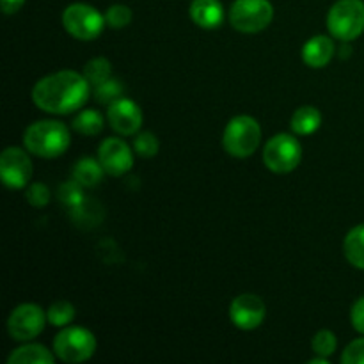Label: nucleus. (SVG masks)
Listing matches in <instances>:
<instances>
[{
  "mask_svg": "<svg viewBox=\"0 0 364 364\" xmlns=\"http://www.w3.org/2000/svg\"><path fill=\"white\" fill-rule=\"evenodd\" d=\"M103 173H105V169H103V166L100 164V160L85 156V159H80L75 164L73 180H77L82 187L92 188L103 180Z\"/></svg>",
  "mask_w": 364,
  "mask_h": 364,
  "instance_id": "18",
  "label": "nucleus"
},
{
  "mask_svg": "<svg viewBox=\"0 0 364 364\" xmlns=\"http://www.w3.org/2000/svg\"><path fill=\"white\" fill-rule=\"evenodd\" d=\"M188 13L192 21L206 31L220 27L226 18V11L220 0H192Z\"/></svg>",
  "mask_w": 364,
  "mask_h": 364,
  "instance_id": "14",
  "label": "nucleus"
},
{
  "mask_svg": "<svg viewBox=\"0 0 364 364\" xmlns=\"http://www.w3.org/2000/svg\"><path fill=\"white\" fill-rule=\"evenodd\" d=\"M70 128L60 121H36L23 132V146L31 155L41 159H57L70 148Z\"/></svg>",
  "mask_w": 364,
  "mask_h": 364,
  "instance_id": "2",
  "label": "nucleus"
},
{
  "mask_svg": "<svg viewBox=\"0 0 364 364\" xmlns=\"http://www.w3.org/2000/svg\"><path fill=\"white\" fill-rule=\"evenodd\" d=\"M159 139L151 134V132H139L135 134L134 139V149L139 156L142 159H151L159 153Z\"/></svg>",
  "mask_w": 364,
  "mask_h": 364,
  "instance_id": "25",
  "label": "nucleus"
},
{
  "mask_svg": "<svg viewBox=\"0 0 364 364\" xmlns=\"http://www.w3.org/2000/svg\"><path fill=\"white\" fill-rule=\"evenodd\" d=\"M63 25L71 38L78 41H92L100 38L105 28V14L96 7L84 2H75L68 6L63 13Z\"/></svg>",
  "mask_w": 364,
  "mask_h": 364,
  "instance_id": "6",
  "label": "nucleus"
},
{
  "mask_svg": "<svg viewBox=\"0 0 364 364\" xmlns=\"http://www.w3.org/2000/svg\"><path fill=\"white\" fill-rule=\"evenodd\" d=\"M267 316L265 302L255 294H242L233 299L230 306V318L235 327L242 331H252L263 323Z\"/></svg>",
  "mask_w": 364,
  "mask_h": 364,
  "instance_id": "11",
  "label": "nucleus"
},
{
  "mask_svg": "<svg viewBox=\"0 0 364 364\" xmlns=\"http://www.w3.org/2000/svg\"><path fill=\"white\" fill-rule=\"evenodd\" d=\"M262 142V127L251 116H237L226 124L223 146L228 155L235 159H247Z\"/></svg>",
  "mask_w": 364,
  "mask_h": 364,
  "instance_id": "3",
  "label": "nucleus"
},
{
  "mask_svg": "<svg viewBox=\"0 0 364 364\" xmlns=\"http://www.w3.org/2000/svg\"><path fill=\"white\" fill-rule=\"evenodd\" d=\"M350 320L354 329L358 331V333L364 334V297L359 299V301L352 306Z\"/></svg>",
  "mask_w": 364,
  "mask_h": 364,
  "instance_id": "30",
  "label": "nucleus"
},
{
  "mask_svg": "<svg viewBox=\"0 0 364 364\" xmlns=\"http://www.w3.org/2000/svg\"><path fill=\"white\" fill-rule=\"evenodd\" d=\"M53 361H55V355L48 348L38 343L23 345L11 352V355L7 358L9 364H52Z\"/></svg>",
  "mask_w": 364,
  "mask_h": 364,
  "instance_id": "17",
  "label": "nucleus"
},
{
  "mask_svg": "<svg viewBox=\"0 0 364 364\" xmlns=\"http://www.w3.org/2000/svg\"><path fill=\"white\" fill-rule=\"evenodd\" d=\"M82 185L77 180H70L66 183L60 185L59 198L64 205L71 206V208H78L84 203V192H82Z\"/></svg>",
  "mask_w": 364,
  "mask_h": 364,
  "instance_id": "26",
  "label": "nucleus"
},
{
  "mask_svg": "<svg viewBox=\"0 0 364 364\" xmlns=\"http://www.w3.org/2000/svg\"><path fill=\"white\" fill-rule=\"evenodd\" d=\"M343 251L352 267L364 270V224L348 231L343 242Z\"/></svg>",
  "mask_w": 364,
  "mask_h": 364,
  "instance_id": "19",
  "label": "nucleus"
},
{
  "mask_svg": "<svg viewBox=\"0 0 364 364\" xmlns=\"http://www.w3.org/2000/svg\"><path fill=\"white\" fill-rule=\"evenodd\" d=\"M25 0H0L4 14H16L23 7Z\"/></svg>",
  "mask_w": 364,
  "mask_h": 364,
  "instance_id": "31",
  "label": "nucleus"
},
{
  "mask_svg": "<svg viewBox=\"0 0 364 364\" xmlns=\"http://www.w3.org/2000/svg\"><path fill=\"white\" fill-rule=\"evenodd\" d=\"M0 178L4 185L13 191H20L28 185L32 178V162L27 149L9 146L0 155Z\"/></svg>",
  "mask_w": 364,
  "mask_h": 364,
  "instance_id": "10",
  "label": "nucleus"
},
{
  "mask_svg": "<svg viewBox=\"0 0 364 364\" xmlns=\"http://www.w3.org/2000/svg\"><path fill=\"white\" fill-rule=\"evenodd\" d=\"M327 28L341 43L358 39L364 32L363 0H338L327 14Z\"/></svg>",
  "mask_w": 364,
  "mask_h": 364,
  "instance_id": "4",
  "label": "nucleus"
},
{
  "mask_svg": "<svg viewBox=\"0 0 364 364\" xmlns=\"http://www.w3.org/2000/svg\"><path fill=\"white\" fill-rule=\"evenodd\" d=\"M91 95V84L84 73L71 70L57 71L39 78L32 87V102L38 109L48 114H66L77 112Z\"/></svg>",
  "mask_w": 364,
  "mask_h": 364,
  "instance_id": "1",
  "label": "nucleus"
},
{
  "mask_svg": "<svg viewBox=\"0 0 364 364\" xmlns=\"http://www.w3.org/2000/svg\"><path fill=\"white\" fill-rule=\"evenodd\" d=\"M311 347H313V352H315L316 355L329 358V355H333L334 352H336L338 340H336V336H334L333 331L322 329V331H318L315 336H313Z\"/></svg>",
  "mask_w": 364,
  "mask_h": 364,
  "instance_id": "24",
  "label": "nucleus"
},
{
  "mask_svg": "<svg viewBox=\"0 0 364 364\" xmlns=\"http://www.w3.org/2000/svg\"><path fill=\"white\" fill-rule=\"evenodd\" d=\"M98 160L107 174L123 176L134 166V153L123 139L109 137L100 144Z\"/></svg>",
  "mask_w": 364,
  "mask_h": 364,
  "instance_id": "12",
  "label": "nucleus"
},
{
  "mask_svg": "<svg viewBox=\"0 0 364 364\" xmlns=\"http://www.w3.org/2000/svg\"><path fill=\"white\" fill-rule=\"evenodd\" d=\"M228 18L231 27L238 32L256 34L272 23L274 6L270 0H235Z\"/></svg>",
  "mask_w": 364,
  "mask_h": 364,
  "instance_id": "5",
  "label": "nucleus"
},
{
  "mask_svg": "<svg viewBox=\"0 0 364 364\" xmlns=\"http://www.w3.org/2000/svg\"><path fill=\"white\" fill-rule=\"evenodd\" d=\"M105 21L110 28H124L132 21V9L123 4H114L107 9Z\"/></svg>",
  "mask_w": 364,
  "mask_h": 364,
  "instance_id": "27",
  "label": "nucleus"
},
{
  "mask_svg": "<svg viewBox=\"0 0 364 364\" xmlns=\"http://www.w3.org/2000/svg\"><path fill=\"white\" fill-rule=\"evenodd\" d=\"M343 364H364V338L354 340L341 355Z\"/></svg>",
  "mask_w": 364,
  "mask_h": 364,
  "instance_id": "29",
  "label": "nucleus"
},
{
  "mask_svg": "<svg viewBox=\"0 0 364 364\" xmlns=\"http://www.w3.org/2000/svg\"><path fill=\"white\" fill-rule=\"evenodd\" d=\"M320 124H322L320 110L316 107L304 105L295 110L294 116H291L290 127L295 135H311L318 130Z\"/></svg>",
  "mask_w": 364,
  "mask_h": 364,
  "instance_id": "16",
  "label": "nucleus"
},
{
  "mask_svg": "<svg viewBox=\"0 0 364 364\" xmlns=\"http://www.w3.org/2000/svg\"><path fill=\"white\" fill-rule=\"evenodd\" d=\"M27 201L34 208H43L50 203V188L43 183H32L27 191Z\"/></svg>",
  "mask_w": 364,
  "mask_h": 364,
  "instance_id": "28",
  "label": "nucleus"
},
{
  "mask_svg": "<svg viewBox=\"0 0 364 364\" xmlns=\"http://www.w3.org/2000/svg\"><path fill=\"white\" fill-rule=\"evenodd\" d=\"M302 160V146L294 135L277 134L270 139L263 149V162L267 169L277 174H287L297 169Z\"/></svg>",
  "mask_w": 364,
  "mask_h": 364,
  "instance_id": "8",
  "label": "nucleus"
},
{
  "mask_svg": "<svg viewBox=\"0 0 364 364\" xmlns=\"http://www.w3.org/2000/svg\"><path fill=\"white\" fill-rule=\"evenodd\" d=\"M46 316H48V322L53 327H66L73 322L75 308L71 302L57 301L50 306L48 311H46Z\"/></svg>",
  "mask_w": 364,
  "mask_h": 364,
  "instance_id": "22",
  "label": "nucleus"
},
{
  "mask_svg": "<svg viewBox=\"0 0 364 364\" xmlns=\"http://www.w3.org/2000/svg\"><path fill=\"white\" fill-rule=\"evenodd\" d=\"M309 364H329V361H327V358H322V355H318V358L311 359Z\"/></svg>",
  "mask_w": 364,
  "mask_h": 364,
  "instance_id": "32",
  "label": "nucleus"
},
{
  "mask_svg": "<svg viewBox=\"0 0 364 364\" xmlns=\"http://www.w3.org/2000/svg\"><path fill=\"white\" fill-rule=\"evenodd\" d=\"M107 119H109L110 128L119 135H135L141 130L144 116H142L141 107L134 100L117 98L109 105Z\"/></svg>",
  "mask_w": 364,
  "mask_h": 364,
  "instance_id": "13",
  "label": "nucleus"
},
{
  "mask_svg": "<svg viewBox=\"0 0 364 364\" xmlns=\"http://www.w3.org/2000/svg\"><path fill=\"white\" fill-rule=\"evenodd\" d=\"M334 52H336V46H334L333 39L320 34L306 43L304 48H302V60L309 68H323L331 63Z\"/></svg>",
  "mask_w": 364,
  "mask_h": 364,
  "instance_id": "15",
  "label": "nucleus"
},
{
  "mask_svg": "<svg viewBox=\"0 0 364 364\" xmlns=\"http://www.w3.org/2000/svg\"><path fill=\"white\" fill-rule=\"evenodd\" d=\"M48 316L41 306L34 302H25L16 306L7 318V333L16 341H31L38 338L45 329Z\"/></svg>",
  "mask_w": 364,
  "mask_h": 364,
  "instance_id": "9",
  "label": "nucleus"
},
{
  "mask_svg": "<svg viewBox=\"0 0 364 364\" xmlns=\"http://www.w3.org/2000/svg\"><path fill=\"white\" fill-rule=\"evenodd\" d=\"M96 352V338L85 327L71 326L60 331L53 340V354L64 363L89 361Z\"/></svg>",
  "mask_w": 364,
  "mask_h": 364,
  "instance_id": "7",
  "label": "nucleus"
},
{
  "mask_svg": "<svg viewBox=\"0 0 364 364\" xmlns=\"http://www.w3.org/2000/svg\"><path fill=\"white\" fill-rule=\"evenodd\" d=\"M121 95H123V84L116 78H109V80L92 87V98L103 105H110L117 98H121Z\"/></svg>",
  "mask_w": 364,
  "mask_h": 364,
  "instance_id": "23",
  "label": "nucleus"
},
{
  "mask_svg": "<svg viewBox=\"0 0 364 364\" xmlns=\"http://www.w3.org/2000/svg\"><path fill=\"white\" fill-rule=\"evenodd\" d=\"M110 73H112V66H110L109 59H105V57H95L84 66V77L87 78L91 87H96L102 82L109 80Z\"/></svg>",
  "mask_w": 364,
  "mask_h": 364,
  "instance_id": "21",
  "label": "nucleus"
},
{
  "mask_svg": "<svg viewBox=\"0 0 364 364\" xmlns=\"http://www.w3.org/2000/svg\"><path fill=\"white\" fill-rule=\"evenodd\" d=\"M71 128H73L77 134L92 137V135H98L100 132L103 130V117L98 110L84 109L75 116Z\"/></svg>",
  "mask_w": 364,
  "mask_h": 364,
  "instance_id": "20",
  "label": "nucleus"
}]
</instances>
